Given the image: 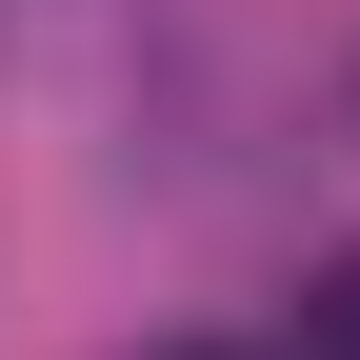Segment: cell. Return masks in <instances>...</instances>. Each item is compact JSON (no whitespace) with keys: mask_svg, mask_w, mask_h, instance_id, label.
I'll return each instance as SVG.
<instances>
[{"mask_svg":"<svg viewBox=\"0 0 360 360\" xmlns=\"http://www.w3.org/2000/svg\"><path fill=\"white\" fill-rule=\"evenodd\" d=\"M300 360H360V260H321V281H300Z\"/></svg>","mask_w":360,"mask_h":360,"instance_id":"1","label":"cell"},{"mask_svg":"<svg viewBox=\"0 0 360 360\" xmlns=\"http://www.w3.org/2000/svg\"><path fill=\"white\" fill-rule=\"evenodd\" d=\"M160 360H260V340H160Z\"/></svg>","mask_w":360,"mask_h":360,"instance_id":"2","label":"cell"}]
</instances>
